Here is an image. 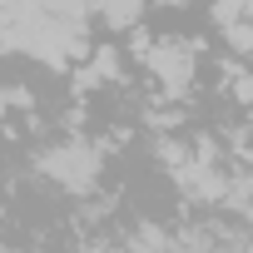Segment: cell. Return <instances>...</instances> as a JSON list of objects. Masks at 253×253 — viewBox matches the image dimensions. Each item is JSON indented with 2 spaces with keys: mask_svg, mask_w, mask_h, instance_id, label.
<instances>
[{
  "mask_svg": "<svg viewBox=\"0 0 253 253\" xmlns=\"http://www.w3.org/2000/svg\"><path fill=\"white\" fill-rule=\"evenodd\" d=\"M233 94H238V104H243V109H253V70H243V75L233 80Z\"/></svg>",
  "mask_w": 253,
  "mask_h": 253,
  "instance_id": "obj_5",
  "label": "cell"
},
{
  "mask_svg": "<svg viewBox=\"0 0 253 253\" xmlns=\"http://www.w3.org/2000/svg\"><path fill=\"white\" fill-rule=\"evenodd\" d=\"M30 104V94H20V89H5V84H0V119H5V109H15V104Z\"/></svg>",
  "mask_w": 253,
  "mask_h": 253,
  "instance_id": "obj_6",
  "label": "cell"
},
{
  "mask_svg": "<svg viewBox=\"0 0 253 253\" xmlns=\"http://www.w3.org/2000/svg\"><path fill=\"white\" fill-rule=\"evenodd\" d=\"M144 5H149V0H94V15L109 30H134L144 20Z\"/></svg>",
  "mask_w": 253,
  "mask_h": 253,
  "instance_id": "obj_3",
  "label": "cell"
},
{
  "mask_svg": "<svg viewBox=\"0 0 253 253\" xmlns=\"http://www.w3.org/2000/svg\"><path fill=\"white\" fill-rule=\"evenodd\" d=\"M35 169H40L55 189H65V194H89V189L99 184L104 159H99V149H94L89 139H60V144L40 149Z\"/></svg>",
  "mask_w": 253,
  "mask_h": 253,
  "instance_id": "obj_1",
  "label": "cell"
},
{
  "mask_svg": "<svg viewBox=\"0 0 253 253\" xmlns=\"http://www.w3.org/2000/svg\"><path fill=\"white\" fill-rule=\"evenodd\" d=\"M0 253H35V248H10V243H0Z\"/></svg>",
  "mask_w": 253,
  "mask_h": 253,
  "instance_id": "obj_8",
  "label": "cell"
},
{
  "mask_svg": "<svg viewBox=\"0 0 253 253\" xmlns=\"http://www.w3.org/2000/svg\"><path fill=\"white\" fill-rule=\"evenodd\" d=\"M139 45V60H144V70L159 80V89H169V94H184L189 84H194V45H184V40H134Z\"/></svg>",
  "mask_w": 253,
  "mask_h": 253,
  "instance_id": "obj_2",
  "label": "cell"
},
{
  "mask_svg": "<svg viewBox=\"0 0 253 253\" xmlns=\"http://www.w3.org/2000/svg\"><path fill=\"white\" fill-rule=\"evenodd\" d=\"M223 40H228L238 55H253V20H233V25H223Z\"/></svg>",
  "mask_w": 253,
  "mask_h": 253,
  "instance_id": "obj_4",
  "label": "cell"
},
{
  "mask_svg": "<svg viewBox=\"0 0 253 253\" xmlns=\"http://www.w3.org/2000/svg\"><path fill=\"white\" fill-rule=\"evenodd\" d=\"M149 5H169V10H179V5H189V0H149Z\"/></svg>",
  "mask_w": 253,
  "mask_h": 253,
  "instance_id": "obj_7",
  "label": "cell"
}]
</instances>
